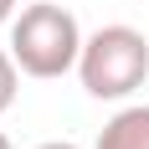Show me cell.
Instances as JSON below:
<instances>
[{
	"label": "cell",
	"mask_w": 149,
	"mask_h": 149,
	"mask_svg": "<svg viewBox=\"0 0 149 149\" xmlns=\"http://www.w3.org/2000/svg\"><path fill=\"white\" fill-rule=\"evenodd\" d=\"M10 57L21 62L26 77H62L72 72L77 57H82V31H77V15L52 5V0H36L10 21Z\"/></svg>",
	"instance_id": "obj_1"
},
{
	"label": "cell",
	"mask_w": 149,
	"mask_h": 149,
	"mask_svg": "<svg viewBox=\"0 0 149 149\" xmlns=\"http://www.w3.org/2000/svg\"><path fill=\"white\" fill-rule=\"evenodd\" d=\"M77 77L93 98H129L134 88H144L149 77V36L134 26H103L82 41L77 57Z\"/></svg>",
	"instance_id": "obj_2"
},
{
	"label": "cell",
	"mask_w": 149,
	"mask_h": 149,
	"mask_svg": "<svg viewBox=\"0 0 149 149\" xmlns=\"http://www.w3.org/2000/svg\"><path fill=\"white\" fill-rule=\"evenodd\" d=\"M98 149H149V108L134 103L123 113H113L98 134Z\"/></svg>",
	"instance_id": "obj_3"
},
{
	"label": "cell",
	"mask_w": 149,
	"mask_h": 149,
	"mask_svg": "<svg viewBox=\"0 0 149 149\" xmlns=\"http://www.w3.org/2000/svg\"><path fill=\"white\" fill-rule=\"evenodd\" d=\"M15 88H21V62L10 52H0V113L15 103Z\"/></svg>",
	"instance_id": "obj_4"
},
{
	"label": "cell",
	"mask_w": 149,
	"mask_h": 149,
	"mask_svg": "<svg viewBox=\"0 0 149 149\" xmlns=\"http://www.w3.org/2000/svg\"><path fill=\"white\" fill-rule=\"evenodd\" d=\"M10 15H15V0H0V26H5Z\"/></svg>",
	"instance_id": "obj_5"
},
{
	"label": "cell",
	"mask_w": 149,
	"mask_h": 149,
	"mask_svg": "<svg viewBox=\"0 0 149 149\" xmlns=\"http://www.w3.org/2000/svg\"><path fill=\"white\" fill-rule=\"evenodd\" d=\"M36 149H77V144H36Z\"/></svg>",
	"instance_id": "obj_6"
},
{
	"label": "cell",
	"mask_w": 149,
	"mask_h": 149,
	"mask_svg": "<svg viewBox=\"0 0 149 149\" xmlns=\"http://www.w3.org/2000/svg\"><path fill=\"white\" fill-rule=\"evenodd\" d=\"M0 149H15V144H10V139H5V134H0Z\"/></svg>",
	"instance_id": "obj_7"
}]
</instances>
